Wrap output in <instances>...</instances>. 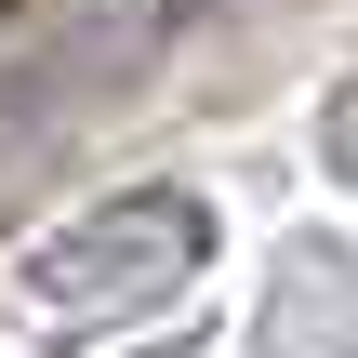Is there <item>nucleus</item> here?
<instances>
[{
    "label": "nucleus",
    "instance_id": "nucleus-1",
    "mask_svg": "<svg viewBox=\"0 0 358 358\" xmlns=\"http://www.w3.org/2000/svg\"><path fill=\"white\" fill-rule=\"evenodd\" d=\"M199 252H213V213H199L186 186H146V199L80 213L27 279H40V306H66V319H120V306H159L173 279H199Z\"/></svg>",
    "mask_w": 358,
    "mask_h": 358
},
{
    "label": "nucleus",
    "instance_id": "nucleus-2",
    "mask_svg": "<svg viewBox=\"0 0 358 358\" xmlns=\"http://www.w3.org/2000/svg\"><path fill=\"white\" fill-rule=\"evenodd\" d=\"M332 173H345V186H358V80H345V93H332Z\"/></svg>",
    "mask_w": 358,
    "mask_h": 358
}]
</instances>
